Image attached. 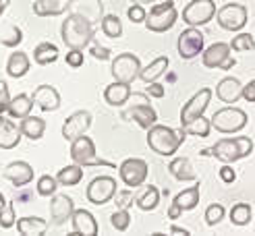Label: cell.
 Wrapping results in <instances>:
<instances>
[{
  "label": "cell",
  "instance_id": "54",
  "mask_svg": "<svg viewBox=\"0 0 255 236\" xmlns=\"http://www.w3.org/2000/svg\"><path fill=\"white\" fill-rule=\"evenodd\" d=\"M170 234H174V236H189V230L178 228V226H170Z\"/></svg>",
  "mask_w": 255,
  "mask_h": 236
},
{
  "label": "cell",
  "instance_id": "10",
  "mask_svg": "<svg viewBox=\"0 0 255 236\" xmlns=\"http://www.w3.org/2000/svg\"><path fill=\"white\" fill-rule=\"evenodd\" d=\"M139 73H141V60L131 52H123L112 60V77L114 81L121 83H133L135 79H139Z\"/></svg>",
  "mask_w": 255,
  "mask_h": 236
},
{
  "label": "cell",
  "instance_id": "48",
  "mask_svg": "<svg viewBox=\"0 0 255 236\" xmlns=\"http://www.w3.org/2000/svg\"><path fill=\"white\" fill-rule=\"evenodd\" d=\"M8 104H10L8 85H6V81H0V116H2L4 112L8 110Z\"/></svg>",
  "mask_w": 255,
  "mask_h": 236
},
{
  "label": "cell",
  "instance_id": "30",
  "mask_svg": "<svg viewBox=\"0 0 255 236\" xmlns=\"http://www.w3.org/2000/svg\"><path fill=\"white\" fill-rule=\"evenodd\" d=\"M21 40H23L21 27H17L15 23L4 21L2 17H0V44L6 46V48H15V46L21 44Z\"/></svg>",
  "mask_w": 255,
  "mask_h": 236
},
{
  "label": "cell",
  "instance_id": "1",
  "mask_svg": "<svg viewBox=\"0 0 255 236\" xmlns=\"http://www.w3.org/2000/svg\"><path fill=\"white\" fill-rule=\"evenodd\" d=\"M94 35H96L94 23L81 15H75V12H69L67 19L60 25V37H62V42L67 44L69 50L71 48L73 50L87 48L94 42Z\"/></svg>",
  "mask_w": 255,
  "mask_h": 236
},
{
  "label": "cell",
  "instance_id": "17",
  "mask_svg": "<svg viewBox=\"0 0 255 236\" xmlns=\"http://www.w3.org/2000/svg\"><path fill=\"white\" fill-rule=\"evenodd\" d=\"M75 211V203L69 195H52V201H50V218H52L54 226H62L73 218Z\"/></svg>",
  "mask_w": 255,
  "mask_h": 236
},
{
  "label": "cell",
  "instance_id": "46",
  "mask_svg": "<svg viewBox=\"0 0 255 236\" xmlns=\"http://www.w3.org/2000/svg\"><path fill=\"white\" fill-rule=\"evenodd\" d=\"M67 65L69 67H73V69H79V67H83V50H69V52H67Z\"/></svg>",
  "mask_w": 255,
  "mask_h": 236
},
{
  "label": "cell",
  "instance_id": "49",
  "mask_svg": "<svg viewBox=\"0 0 255 236\" xmlns=\"http://www.w3.org/2000/svg\"><path fill=\"white\" fill-rule=\"evenodd\" d=\"M89 52H92L94 58H100V60H108V58H110V48L100 46L98 42H92V44H89Z\"/></svg>",
  "mask_w": 255,
  "mask_h": 236
},
{
  "label": "cell",
  "instance_id": "23",
  "mask_svg": "<svg viewBox=\"0 0 255 236\" xmlns=\"http://www.w3.org/2000/svg\"><path fill=\"white\" fill-rule=\"evenodd\" d=\"M73 230L81 236H98V222L87 209H75L73 211Z\"/></svg>",
  "mask_w": 255,
  "mask_h": 236
},
{
  "label": "cell",
  "instance_id": "20",
  "mask_svg": "<svg viewBox=\"0 0 255 236\" xmlns=\"http://www.w3.org/2000/svg\"><path fill=\"white\" fill-rule=\"evenodd\" d=\"M216 97L224 104H235L243 97V85L237 77H224L216 85Z\"/></svg>",
  "mask_w": 255,
  "mask_h": 236
},
{
  "label": "cell",
  "instance_id": "31",
  "mask_svg": "<svg viewBox=\"0 0 255 236\" xmlns=\"http://www.w3.org/2000/svg\"><path fill=\"white\" fill-rule=\"evenodd\" d=\"M21 133H23V137H27L31 141L42 139L44 133H46V120L40 116H31V114L25 116L21 120Z\"/></svg>",
  "mask_w": 255,
  "mask_h": 236
},
{
  "label": "cell",
  "instance_id": "55",
  "mask_svg": "<svg viewBox=\"0 0 255 236\" xmlns=\"http://www.w3.org/2000/svg\"><path fill=\"white\" fill-rule=\"evenodd\" d=\"M8 4H10V0H0V17H2V12L6 10Z\"/></svg>",
  "mask_w": 255,
  "mask_h": 236
},
{
  "label": "cell",
  "instance_id": "14",
  "mask_svg": "<svg viewBox=\"0 0 255 236\" xmlns=\"http://www.w3.org/2000/svg\"><path fill=\"white\" fill-rule=\"evenodd\" d=\"M176 52L183 60L197 58L203 52V33L199 31V27H187L181 35H178Z\"/></svg>",
  "mask_w": 255,
  "mask_h": 236
},
{
  "label": "cell",
  "instance_id": "16",
  "mask_svg": "<svg viewBox=\"0 0 255 236\" xmlns=\"http://www.w3.org/2000/svg\"><path fill=\"white\" fill-rule=\"evenodd\" d=\"M89 127H92V114L87 110H77L62 124V137L71 143L75 139H79V137H83Z\"/></svg>",
  "mask_w": 255,
  "mask_h": 236
},
{
  "label": "cell",
  "instance_id": "3",
  "mask_svg": "<svg viewBox=\"0 0 255 236\" xmlns=\"http://www.w3.org/2000/svg\"><path fill=\"white\" fill-rule=\"evenodd\" d=\"M253 152V141L249 137H235V139H220L212 145V156L222 164H235Z\"/></svg>",
  "mask_w": 255,
  "mask_h": 236
},
{
  "label": "cell",
  "instance_id": "5",
  "mask_svg": "<svg viewBox=\"0 0 255 236\" xmlns=\"http://www.w3.org/2000/svg\"><path fill=\"white\" fill-rule=\"evenodd\" d=\"M178 19V10L174 8L172 0H166V2H160L156 6H151L147 17H145V27L154 33H164L172 29V25Z\"/></svg>",
  "mask_w": 255,
  "mask_h": 236
},
{
  "label": "cell",
  "instance_id": "7",
  "mask_svg": "<svg viewBox=\"0 0 255 236\" xmlns=\"http://www.w3.org/2000/svg\"><path fill=\"white\" fill-rule=\"evenodd\" d=\"M233 48L231 42H216L208 50L201 52V62L206 69H222V71H231L237 60L231 56Z\"/></svg>",
  "mask_w": 255,
  "mask_h": 236
},
{
  "label": "cell",
  "instance_id": "37",
  "mask_svg": "<svg viewBox=\"0 0 255 236\" xmlns=\"http://www.w3.org/2000/svg\"><path fill=\"white\" fill-rule=\"evenodd\" d=\"M100 27L102 31H104V35L112 37V40H117V37L123 35V23L117 15H106V17H102L100 21Z\"/></svg>",
  "mask_w": 255,
  "mask_h": 236
},
{
  "label": "cell",
  "instance_id": "39",
  "mask_svg": "<svg viewBox=\"0 0 255 236\" xmlns=\"http://www.w3.org/2000/svg\"><path fill=\"white\" fill-rule=\"evenodd\" d=\"M251 218H253V211H251V205H247V203H237L231 209V222L235 226H247Z\"/></svg>",
  "mask_w": 255,
  "mask_h": 236
},
{
  "label": "cell",
  "instance_id": "11",
  "mask_svg": "<svg viewBox=\"0 0 255 236\" xmlns=\"http://www.w3.org/2000/svg\"><path fill=\"white\" fill-rule=\"evenodd\" d=\"M247 19H249L247 8L239 2H228L216 12V21L226 31H241L247 25Z\"/></svg>",
  "mask_w": 255,
  "mask_h": 236
},
{
  "label": "cell",
  "instance_id": "12",
  "mask_svg": "<svg viewBox=\"0 0 255 236\" xmlns=\"http://www.w3.org/2000/svg\"><path fill=\"white\" fill-rule=\"evenodd\" d=\"M147 174H149V166H147V161L141 159V157H129L119 166V176L129 189L141 186L147 178Z\"/></svg>",
  "mask_w": 255,
  "mask_h": 236
},
{
  "label": "cell",
  "instance_id": "44",
  "mask_svg": "<svg viewBox=\"0 0 255 236\" xmlns=\"http://www.w3.org/2000/svg\"><path fill=\"white\" fill-rule=\"evenodd\" d=\"M224 220V207L220 203H212L208 209H206V224L208 226H216Z\"/></svg>",
  "mask_w": 255,
  "mask_h": 236
},
{
  "label": "cell",
  "instance_id": "58",
  "mask_svg": "<svg viewBox=\"0 0 255 236\" xmlns=\"http://www.w3.org/2000/svg\"><path fill=\"white\" fill-rule=\"evenodd\" d=\"M201 156H212V149H201Z\"/></svg>",
  "mask_w": 255,
  "mask_h": 236
},
{
  "label": "cell",
  "instance_id": "19",
  "mask_svg": "<svg viewBox=\"0 0 255 236\" xmlns=\"http://www.w3.org/2000/svg\"><path fill=\"white\" fill-rule=\"evenodd\" d=\"M2 176L15 186H25L33 180V168L27 164V161H10V164L2 170Z\"/></svg>",
  "mask_w": 255,
  "mask_h": 236
},
{
  "label": "cell",
  "instance_id": "43",
  "mask_svg": "<svg viewBox=\"0 0 255 236\" xmlns=\"http://www.w3.org/2000/svg\"><path fill=\"white\" fill-rule=\"evenodd\" d=\"M231 48L235 50V52H247V50H253V48H255L253 35H249V33H239L237 37H233Z\"/></svg>",
  "mask_w": 255,
  "mask_h": 236
},
{
  "label": "cell",
  "instance_id": "34",
  "mask_svg": "<svg viewBox=\"0 0 255 236\" xmlns=\"http://www.w3.org/2000/svg\"><path fill=\"white\" fill-rule=\"evenodd\" d=\"M160 191L156 189L154 184H147L145 189L139 193V197L135 199V203H137V207L141 209V211H151V209H156L158 207V203H160Z\"/></svg>",
  "mask_w": 255,
  "mask_h": 236
},
{
  "label": "cell",
  "instance_id": "57",
  "mask_svg": "<svg viewBox=\"0 0 255 236\" xmlns=\"http://www.w3.org/2000/svg\"><path fill=\"white\" fill-rule=\"evenodd\" d=\"M2 207H6V201H4V195L0 193V209H2Z\"/></svg>",
  "mask_w": 255,
  "mask_h": 236
},
{
  "label": "cell",
  "instance_id": "53",
  "mask_svg": "<svg viewBox=\"0 0 255 236\" xmlns=\"http://www.w3.org/2000/svg\"><path fill=\"white\" fill-rule=\"evenodd\" d=\"M181 214H183V209H181V207H178L176 203H172V205L168 207V218H170V220H176V218H178V216H181Z\"/></svg>",
  "mask_w": 255,
  "mask_h": 236
},
{
  "label": "cell",
  "instance_id": "6",
  "mask_svg": "<svg viewBox=\"0 0 255 236\" xmlns=\"http://www.w3.org/2000/svg\"><path fill=\"white\" fill-rule=\"evenodd\" d=\"M129 108L125 110V118H133L141 129H151L158 120V114L156 110L149 106V99H147V93H133L131 99H129Z\"/></svg>",
  "mask_w": 255,
  "mask_h": 236
},
{
  "label": "cell",
  "instance_id": "22",
  "mask_svg": "<svg viewBox=\"0 0 255 236\" xmlns=\"http://www.w3.org/2000/svg\"><path fill=\"white\" fill-rule=\"evenodd\" d=\"M31 97H33L35 106H40L44 112H54L60 106V95L52 85H40Z\"/></svg>",
  "mask_w": 255,
  "mask_h": 236
},
{
  "label": "cell",
  "instance_id": "41",
  "mask_svg": "<svg viewBox=\"0 0 255 236\" xmlns=\"http://www.w3.org/2000/svg\"><path fill=\"white\" fill-rule=\"evenodd\" d=\"M110 224L114 226V230L125 232L127 228L131 226V214H129V209H119V211H114V214L110 216Z\"/></svg>",
  "mask_w": 255,
  "mask_h": 236
},
{
  "label": "cell",
  "instance_id": "52",
  "mask_svg": "<svg viewBox=\"0 0 255 236\" xmlns=\"http://www.w3.org/2000/svg\"><path fill=\"white\" fill-rule=\"evenodd\" d=\"M243 99H247V102H255V79L249 81L245 87H243Z\"/></svg>",
  "mask_w": 255,
  "mask_h": 236
},
{
  "label": "cell",
  "instance_id": "42",
  "mask_svg": "<svg viewBox=\"0 0 255 236\" xmlns=\"http://www.w3.org/2000/svg\"><path fill=\"white\" fill-rule=\"evenodd\" d=\"M15 205H17V201H10L6 207L0 209V228H12L17 224Z\"/></svg>",
  "mask_w": 255,
  "mask_h": 236
},
{
  "label": "cell",
  "instance_id": "4",
  "mask_svg": "<svg viewBox=\"0 0 255 236\" xmlns=\"http://www.w3.org/2000/svg\"><path fill=\"white\" fill-rule=\"evenodd\" d=\"M247 122H249V116L245 110L235 108V106H226V108H220L214 112L212 129H216L218 133H224V135H233V133L243 131L247 127Z\"/></svg>",
  "mask_w": 255,
  "mask_h": 236
},
{
  "label": "cell",
  "instance_id": "27",
  "mask_svg": "<svg viewBox=\"0 0 255 236\" xmlns=\"http://www.w3.org/2000/svg\"><path fill=\"white\" fill-rule=\"evenodd\" d=\"M69 0H33V12L37 17H58L67 10Z\"/></svg>",
  "mask_w": 255,
  "mask_h": 236
},
{
  "label": "cell",
  "instance_id": "38",
  "mask_svg": "<svg viewBox=\"0 0 255 236\" xmlns=\"http://www.w3.org/2000/svg\"><path fill=\"white\" fill-rule=\"evenodd\" d=\"M185 133L187 135H193V137H208L210 135V131H212V120H208V118H203V116H199V118H195V120H191L189 124H185Z\"/></svg>",
  "mask_w": 255,
  "mask_h": 236
},
{
  "label": "cell",
  "instance_id": "47",
  "mask_svg": "<svg viewBox=\"0 0 255 236\" xmlns=\"http://www.w3.org/2000/svg\"><path fill=\"white\" fill-rule=\"evenodd\" d=\"M114 199H117V207H119V209H129V205L133 203L135 197H133L131 191H117Z\"/></svg>",
  "mask_w": 255,
  "mask_h": 236
},
{
  "label": "cell",
  "instance_id": "8",
  "mask_svg": "<svg viewBox=\"0 0 255 236\" xmlns=\"http://www.w3.org/2000/svg\"><path fill=\"white\" fill-rule=\"evenodd\" d=\"M71 159L83 168H87V166H114L110 161H104L96 156V143L89 139L87 135L71 141Z\"/></svg>",
  "mask_w": 255,
  "mask_h": 236
},
{
  "label": "cell",
  "instance_id": "25",
  "mask_svg": "<svg viewBox=\"0 0 255 236\" xmlns=\"http://www.w3.org/2000/svg\"><path fill=\"white\" fill-rule=\"evenodd\" d=\"M33 97L27 95V93H19L15 97H10V104H8V110H6V114L10 118H17V120H23L25 116H29L31 114V110H33Z\"/></svg>",
  "mask_w": 255,
  "mask_h": 236
},
{
  "label": "cell",
  "instance_id": "35",
  "mask_svg": "<svg viewBox=\"0 0 255 236\" xmlns=\"http://www.w3.org/2000/svg\"><path fill=\"white\" fill-rule=\"evenodd\" d=\"M81 178H83V166L75 164V161H73L71 166L62 168V170L56 174V180H58V184H62V186H75V184L81 182Z\"/></svg>",
  "mask_w": 255,
  "mask_h": 236
},
{
  "label": "cell",
  "instance_id": "36",
  "mask_svg": "<svg viewBox=\"0 0 255 236\" xmlns=\"http://www.w3.org/2000/svg\"><path fill=\"white\" fill-rule=\"evenodd\" d=\"M172 203H176L183 211H189V209H195L197 203H199V182L195 186H191V189H185L183 193H178Z\"/></svg>",
  "mask_w": 255,
  "mask_h": 236
},
{
  "label": "cell",
  "instance_id": "50",
  "mask_svg": "<svg viewBox=\"0 0 255 236\" xmlns=\"http://www.w3.org/2000/svg\"><path fill=\"white\" fill-rule=\"evenodd\" d=\"M164 91H166V89H164V85L162 83H158V81H151V83H147V95L149 97H164Z\"/></svg>",
  "mask_w": 255,
  "mask_h": 236
},
{
  "label": "cell",
  "instance_id": "56",
  "mask_svg": "<svg viewBox=\"0 0 255 236\" xmlns=\"http://www.w3.org/2000/svg\"><path fill=\"white\" fill-rule=\"evenodd\" d=\"M131 2H137V4H154L158 0H131Z\"/></svg>",
  "mask_w": 255,
  "mask_h": 236
},
{
  "label": "cell",
  "instance_id": "29",
  "mask_svg": "<svg viewBox=\"0 0 255 236\" xmlns=\"http://www.w3.org/2000/svg\"><path fill=\"white\" fill-rule=\"evenodd\" d=\"M29 67H31L29 56L25 54V52H21V50H17V52H12V54L8 56V62H6V73L10 75V77L21 79L23 75H27Z\"/></svg>",
  "mask_w": 255,
  "mask_h": 236
},
{
  "label": "cell",
  "instance_id": "24",
  "mask_svg": "<svg viewBox=\"0 0 255 236\" xmlns=\"http://www.w3.org/2000/svg\"><path fill=\"white\" fill-rule=\"evenodd\" d=\"M131 85L129 83H121V81H114L110 83L106 89H104V99H106V104L114 106V108H121L125 106L127 102L131 99Z\"/></svg>",
  "mask_w": 255,
  "mask_h": 236
},
{
  "label": "cell",
  "instance_id": "40",
  "mask_svg": "<svg viewBox=\"0 0 255 236\" xmlns=\"http://www.w3.org/2000/svg\"><path fill=\"white\" fill-rule=\"evenodd\" d=\"M56 189H58V180H56V176L44 174V176L37 178L35 193L40 195V197H52V195H56Z\"/></svg>",
  "mask_w": 255,
  "mask_h": 236
},
{
  "label": "cell",
  "instance_id": "2",
  "mask_svg": "<svg viewBox=\"0 0 255 236\" xmlns=\"http://www.w3.org/2000/svg\"><path fill=\"white\" fill-rule=\"evenodd\" d=\"M185 129L181 127L178 131L166 127V124H154L151 129H147V145L151 152H156L158 156H174L178 152V147L185 141Z\"/></svg>",
  "mask_w": 255,
  "mask_h": 236
},
{
  "label": "cell",
  "instance_id": "45",
  "mask_svg": "<svg viewBox=\"0 0 255 236\" xmlns=\"http://www.w3.org/2000/svg\"><path fill=\"white\" fill-rule=\"evenodd\" d=\"M127 17H129V21H131V23H145L147 10H143V4L133 2V4H131V8L127 10Z\"/></svg>",
  "mask_w": 255,
  "mask_h": 236
},
{
  "label": "cell",
  "instance_id": "9",
  "mask_svg": "<svg viewBox=\"0 0 255 236\" xmlns=\"http://www.w3.org/2000/svg\"><path fill=\"white\" fill-rule=\"evenodd\" d=\"M216 2L214 0H191L183 8V21L189 27H201L216 17Z\"/></svg>",
  "mask_w": 255,
  "mask_h": 236
},
{
  "label": "cell",
  "instance_id": "28",
  "mask_svg": "<svg viewBox=\"0 0 255 236\" xmlns=\"http://www.w3.org/2000/svg\"><path fill=\"white\" fill-rule=\"evenodd\" d=\"M168 65H170L168 56H158L156 60H151L145 69H141V73H139V79H141L145 85H147V83H151V81H158V79L162 77V75L166 73Z\"/></svg>",
  "mask_w": 255,
  "mask_h": 236
},
{
  "label": "cell",
  "instance_id": "32",
  "mask_svg": "<svg viewBox=\"0 0 255 236\" xmlns=\"http://www.w3.org/2000/svg\"><path fill=\"white\" fill-rule=\"evenodd\" d=\"M168 172L172 174L176 180H189V182L197 180V174H195V170H193V164H191L187 157H176V159H172L170 164H168Z\"/></svg>",
  "mask_w": 255,
  "mask_h": 236
},
{
  "label": "cell",
  "instance_id": "13",
  "mask_svg": "<svg viewBox=\"0 0 255 236\" xmlns=\"http://www.w3.org/2000/svg\"><path fill=\"white\" fill-rule=\"evenodd\" d=\"M117 178L112 176H98L87 184L85 197L89 203L94 205H106L108 201H112L114 195H117Z\"/></svg>",
  "mask_w": 255,
  "mask_h": 236
},
{
  "label": "cell",
  "instance_id": "15",
  "mask_svg": "<svg viewBox=\"0 0 255 236\" xmlns=\"http://www.w3.org/2000/svg\"><path fill=\"white\" fill-rule=\"evenodd\" d=\"M210 99H212V89H210V87H201V89L193 97H191L189 102L183 106V110H181V124H183V127H185V124H189L191 120L203 116V112H206Z\"/></svg>",
  "mask_w": 255,
  "mask_h": 236
},
{
  "label": "cell",
  "instance_id": "26",
  "mask_svg": "<svg viewBox=\"0 0 255 236\" xmlns=\"http://www.w3.org/2000/svg\"><path fill=\"white\" fill-rule=\"evenodd\" d=\"M17 230L21 236H44L48 232V224L44 218H19L17 220Z\"/></svg>",
  "mask_w": 255,
  "mask_h": 236
},
{
  "label": "cell",
  "instance_id": "18",
  "mask_svg": "<svg viewBox=\"0 0 255 236\" xmlns=\"http://www.w3.org/2000/svg\"><path fill=\"white\" fill-rule=\"evenodd\" d=\"M67 10L89 19L94 25L100 23L102 17H104V6H102L100 0H69Z\"/></svg>",
  "mask_w": 255,
  "mask_h": 236
},
{
  "label": "cell",
  "instance_id": "51",
  "mask_svg": "<svg viewBox=\"0 0 255 236\" xmlns=\"http://www.w3.org/2000/svg\"><path fill=\"white\" fill-rule=\"evenodd\" d=\"M220 178H222L226 184H231V182L237 180V172L231 168V164H224V166L220 168Z\"/></svg>",
  "mask_w": 255,
  "mask_h": 236
},
{
  "label": "cell",
  "instance_id": "33",
  "mask_svg": "<svg viewBox=\"0 0 255 236\" xmlns=\"http://www.w3.org/2000/svg\"><path fill=\"white\" fill-rule=\"evenodd\" d=\"M58 58V48L50 42H42L37 44L35 50H33V62L40 67H46V65H52V62Z\"/></svg>",
  "mask_w": 255,
  "mask_h": 236
},
{
  "label": "cell",
  "instance_id": "21",
  "mask_svg": "<svg viewBox=\"0 0 255 236\" xmlns=\"http://www.w3.org/2000/svg\"><path fill=\"white\" fill-rule=\"evenodd\" d=\"M21 124H15L12 118L0 116V149H15L21 143Z\"/></svg>",
  "mask_w": 255,
  "mask_h": 236
}]
</instances>
